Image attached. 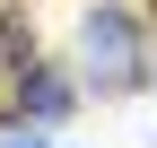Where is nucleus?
I'll list each match as a JSON object with an SVG mask.
<instances>
[{
	"label": "nucleus",
	"mask_w": 157,
	"mask_h": 148,
	"mask_svg": "<svg viewBox=\"0 0 157 148\" xmlns=\"http://www.w3.org/2000/svg\"><path fill=\"white\" fill-rule=\"evenodd\" d=\"M78 79L96 96H122V87L148 79V17L131 0H96L78 17Z\"/></svg>",
	"instance_id": "obj_1"
},
{
	"label": "nucleus",
	"mask_w": 157,
	"mask_h": 148,
	"mask_svg": "<svg viewBox=\"0 0 157 148\" xmlns=\"http://www.w3.org/2000/svg\"><path fill=\"white\" fill-rule=\"evenodd\" d=\"M17 70H35V26L17 9H0V79H17Z\"/></svg>",
	"instance_id": "obj_3"
},
{
	"label": "nucleus",
	"mask_w": 157,
	"mask_h": 148,
	"mask_svg": "<svg viewBox=\"0 0 157 148\" xmlns=\"http://www.w3.org/2000/svg\"><path fill=\"white\" fill-rule=\"evenodd\" d=\"M0 148H44V131H35V122H26V131H17V139H0Z\"/></svg>",
	"instance_id": "obj_4"
},
{
	"label": "nucleus",
	"mask_w": 157,
	"mask_h": 148,
	"mask_svg": "<svg viewBox=\"0 0 157 148\" xmlns=\"http://www.w3.org/2000/svg\"><path fill=\"white\" fill-rule=\"evenodd\" d=\"M148 70H157V52H148Z\"/></svg>",
	"instance_id": "obj_5"
},
{
	"label": "nucleus",
	"mask_w": 157,
	"mask_h": 148,
	"mask_svg": "<svg viewBox=\"0 0 157 148\" xmlns=\"http://www.w3.org/2000/svg\"><path fill=\"white\" fill-rule=\"evenodd\" d=\"M17 122H35V131H44V122H70V105H78V79H61V70H17Z\"/></svg>",
	"instance_id": "obj_2"
}]
</instances>
